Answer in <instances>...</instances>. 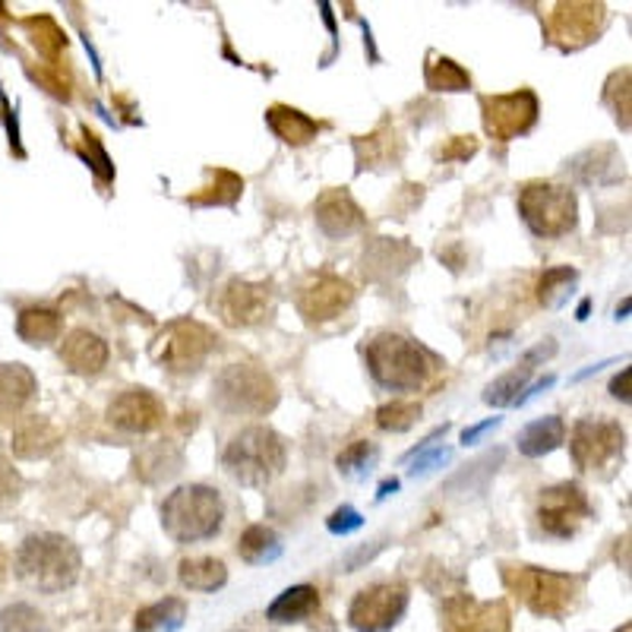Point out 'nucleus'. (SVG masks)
I'll return each instance as SVG.
<instances>
[{
	"label": "nucleus",
	"instance_id": "obj_1",
	"mask_svg": "<svg viewBox=\"0 0 632 632\" xmlns=\"http://www.w3.org/2000/svg\"><path fill=\"white\" fill-rule=\"evenodd\" d=\"M16 576L42 595L67 591L80 578V550L55 531L28 535L16 550Z\"/></svg>",
	"mask_w": 632,
	"mask_h": 632
},
{
	"label": "nucleus",
	"instance_id": "obj_2",
	"mask_svg": "<svg viewBox=\"0 0 632 632\" xmlns=\"http://www.w3.org/2000/svg\"><path fill=\"white\" fill-rule=\"evenodd\" d=\"M367 370L389 392H417L437 370L434 358L405 335L380 332L364 345Z\"/></svg>",
	"mask_w": 632,
	"mask_h": 632
},
{
	"label": "nucleus",
	"instance_id": "obj_3",
	"mask_svg": "<svg viewBox=\"0 0 632 632\" xmlns=\"http://www.w3.org/2000/svg\"><path fill=\"white\" fill-rule=\"evenodd\" d=\"M225 525V503L219 491L206 484H187L165 496L162 528L177 544H199L216 538Z\"/></svg>",
	"mask_w": 632,
	"mask_h": 632
},
{
	"label": "nucleus",
	"instance_id": "obj_4",
	"mask_svg": "<svg viewBox=\"0 0 632 632\" xmlns=\"http://www.w3.org/2000/svg\"><path fill=\"white\" fill-rule=\"evenodd\" d=\"M285 443L269 427H248L225 446L221 466L244 484V487H266L285 471Z\"/></svg>",
	"mask_w": 632,
	"mask_h": 632
},
{
	"label": "nucleus",
	"instance_id": "obj_5",
	"mask_svg": "<svg viewBox=\"0 0 632 632\" xmlns=\"http://www.w3.org/2000/svg\"><path fill=\"white\" fill-rule=\"evenodd\" d=\"M519 212L538 238H563L578 221L576 193L563 184H544V181L525 184L519 193Z\"/></svg>",
	"mask_w": 632,
	"mask_h": 632
},
{
	"label": "nucleus",
	"instance_id": "obj_6",
	"mask_svg": "<svg viewBox=\"0 0 632 632\" xmlns=\"http://www.w3.org/2000/svg\"><path fill=\"white\" fill-rule=\"evenodd\" d=\"M212 399L219 405L221 412L228 414H269L278 402V389H275L273 377L263 374L260 367L253 364H231L225 367L219 377H216V386H212Z\"/></svg>",
	"mask_w": 632,
	"mask_h": 632
},
{
	"label": "nucleus",
	"instance_id": "obj_7",
	"mask_svg": "<svg viewBox=\"0 0 632 632\" xmlns=\"http://www.w3.org/2000/svg\"><path fill=\"white\" fill-rule=\"evenodd\" d=\"M212 348H216V335L206 326H199L193 320H174L156 338L152 360L159 367L171 370V374H193V370L203 367V360L209 358Z\"/></svg>",
	"mask_w": 632,
	"mask_h": 632
},
{
	"label": "nucleus",
	"instance_id": "obj_8",
	"mask_svg": "<svg viewBox=\"0 0 632 632\" xmlns=\"http://www.w3.org/2000/svg\"><path fill=\"white\" fill-rule=\"evenodd\" d=\"M409 610V588L399 582H380L358 591L348 607V623L358 632H392Z\"/></svg>",
	"mask_w": 632,
	"mask_h": 632
},
{
	"label": "nucleus",
	"instance_id": "obj_9",
	"mask_svg": "<svg viewBox=\"0 0 632 632\" xmlns=\"http://www.w3.org/2000/svg\"><path fill=\"white\" fill-rule=\"evenodd\" d=\"M481 105H484V127L499 142L522 137L538 120V99L528 89L509 92V95H487Z\"/></svg>",
	"mask_w": 632,
	"mask_h": 632
},
{
	"label": "nucleus",
	"instance_id": "obj_10",
	"mask_svg": "<svg viewBox=\"0 0 632 632\" xmlns=\"http://www.w3.org/2000/svg\"><path fill=\"white\" fill-rule=\"evenodd\" d=\"M623 443H627V434L620 430V424L588 417V421L576 424L570 449H573V459H576L578 468L595 471V468H605L607 462H613L623 452Z\"/></svg>",
	"mask_w": 632,
	"mask_h": 632
},
{
	"label": "nucleus",
	"instance_id": "obj_11",
	"mask_svg": "<svg viewBox=\"0 0 632 632\" xmlns=\"http://www.w3.org/2000/svg\"><path fill=\"white\" fill-rule=\"evenodd\" d=\"M588 516H591V506L576 484H556L550 491H541L538 522L550 538H573Z\"/></svg>",
	"mask_w": 632,
	"mask_h": 632
},
{
	"label": "nucleus",
	"instance_id": "obj_12",
	"mask_svg": "<svg viewBox=\"0 0 632 632\" xmlns=\"http://www.w3.org/2000/svg\"><path fill=\"white\" fill-rule=\"evenodd\" d=\"M219 313L228 326H256L273 313V291L263 281L231 278L221 288Z\"/></svg>",
	"mask_w": 632,
	"mask_h": 632
},
{
	"label": "nucleus",
	"instance_id": "obj_13",
	"mask_svg": "<svg viewBox=\"0 0 632 632\" xmlns=\"http://www.w3.org/2000/svg\"><path fill=\"white\" fill-rule=\"evenodd\" d=\"M601 23H605V7L598 3H560L550 20V35L563 51H576L601 32Z\"/></svg>",
	"mask_w": 632,
	"mask_h": 632
},
{
	"label": "nucleus",
	"instance_id": "obj_14",
	"mask_svg": "<svg viewBox=\"0 0 632 632\" xmlns=\"http://www.w3.org/2000/svg\"><path fill=\"white\" fill-rule=\"evenodd\" d=\"M108 421L127 434H152L165 421V405L146 389H127L108 405Z\"/></svg>",
	"mask_w": 632,
	"mask_h": 632
},
{
	"label": "nucleus",
	"instance_id": "obj_15",
	"mask_svg": "<svg viewBox=\"0 0 632 632\" xmlns=\"http://www.w3.org/2000/svg\"><path fill=\"white\" fill-rule=\"evenodd\" d=\"M352 301H355V288L345 278L320 275L303 288L298 307L310 323H326V320L342 317L352 307Z\"/></svg>",
	"mask_w": 632,
	"mask_h": 632
},
{
	"label": "nucleus",
	"instance_id": "obj_16",
	"mask_svg": "<svg viewBox=\"0 0 632 632\" xmlns=\"http://www.w3.org/2000/svg\"><path fill=\"white\" fill-rule=\"evenodd\" d=\"M317 225L326 238L342 241V238H352L355 231L364 228V212L345 191H330L323 193L317 203Z\"/></svg>",
	"mask_w": 632,
	"mask_h": 632
},
{
	"label": "nucleus",
	"instance_id": "obj_17",
	"mask_svg": "<svg viewBox=\"0 0 632 632\" xmlns=\"http://www.w3.org/2000/svg\"><path fill=\"white\" fill-rule=\"evenodd\" d=\"M519 588L525 591L528 605L535 607L538 613H556L560 607L570 601V588L573 582L566 576H553L544 570H522L519 573Z\"/></svg>",
	"mask_w": 632,
	"mask_h": 632
},
{
	"label": "nucleus",
	"instance_id": "obj_18",
	"mask_svg": "<svg viewBox=\"0 0 632 632\" xmlns=\"http://www.w3.org/2000/svg\"><path fill=\"white\" fill-rule=\"evenodd\" d=\"M60 360L73 370V374H99L108 364V345L102 335L89 330H73L60 342Z\"/></svg>",
	"mask_w": 632,
	"mask_h": 632
},
{
	"label": "nucleus",
	"instance_id": "obj_19",
	"mask_svg": "<svg viewBox=\"0 0 632 632\" xmlns=\"http://www.w3.org/2000/svg\"><path fill=\"white\" fill-rule=\"evenodd\" d=\"M317 610H320V591L313 585H291L269 605L266 617L278 627H288V623H303Z\"/></svg>",
	"mask_w": 632,
	"mask_h": 632
},
{
	"label": "nucleus",
	"instance_id": "obj_20",
	"mask_svg": "<svg viewBox=\"0 0 632 632\" xmlns=\"http://www.w3.org/2000/svg\"><path fill=\"white\" fill-rule=\"evenodd\" d=\"M184 466V452L174 443H152L137 456V474L146 484H162Z\"/></svg>",
	"mask_w": 632,
	"mask_h": 632
},
{
	"label": "nucleus",
	"instance_id": "obj_21",
	"mask_svg": "<svg viewBox=\"0 0 632 632\" xmlns=\"http://www.w3.org/2000/svg\"><path fill=\"white\" fill-rule=\"evenodd\" d=\"M566 437V424H563V417H556V414H548V417H538V421H531L528 427H525L522 434H519V452L528 456V459H541V456H548L553 452L560 443Z\"/></svg>",
	"mask_w": 632,
	"mask_h": 632
},
{
	"label": "nucleus",
	"instance_id": "obj_22",
	"mask_svg": "<svg viewBox=\"0 0 632 632\" xmlns=\"http://www.w3.org/2000/svg\"><path fill=\"white\" fill-rule=\"evenodd\" d=\"M266 120H269L275 137L288 142V146H303V142L317 139V134H320L317 120H310L307 114L288 108V105H273L266 111Z\"/></svg>",
	"mask_w": 632,
	"mask_h": 632
},
{
	"label": "nucleus",
	"instance_id": "obj_23",
	"mask_svg": "<svg viewBox=\"0 0 632 632\" xmlns=\"http://www.w3.org/2000/svg\"><path fill=\"white\" fill-rule=\"evenodd\" d=\"M60 443L57 430L42 421V417H28L20 424L16 437H13V452L20 459H45L48 452H55V446Z\"/></svg>",
	"mask_w": 632,
	"mask_h": 632
},
{
	"label": "nucleus",
	"instance_id": "obj_24",
	"mask_svg": "<svg viewBox=\"0 0 632 632\" xmlns=\"http://www.w3.org/2000/svg\"><path fill=\"white\" fill-rule=\"evenodd\" d=\"M181 585L191 588V591H203V595H212L225 588L228 582V570L225 563L216 560V556H193V560H184L181 563Z\"/></svg>",
	"mask_w": 632,
	"mask_h": 632
},
{
	"label": "nucleus",
	"instance_id": "obj_25",
	"mask_svg": "<svg viewBox=\"0 0 632 632\" xmlns=\"http://www.w3.org/2000/svg\"><path fill=\"white\" fill-rule=\"evenodd\" d=\"M35 377L23 364H0V412H16L35 395Z\"/></svg>",
	"mask_w": 632,
	"mask_h": 632
},
{
	"label": "nucleus",
	"instance_id": "obj_26",
	"mask_svg": "<svg viewBox=\"0 0 632 632\" xmlns=\"http://www.w3.org/2000/svg\"><path fill=\"white\" fill-rule=\"evenodd\" d=\"M238 556L250 563V566H266L281 556V541L273 528L266 525H250L248 531L238 538Z\"/></svg>",
	"mask_w": 632,
	"mask_h": 632
},
{
	"label": "nucleus",
	"instance_id": "obj_27",
	"mask_svg": "<svg viewBox=\"0 0 632 632\" xmlns=\"http://www.w3.org/2000/svg\"><path fill=\"white\" fill-rule=\"evenodd\" d=\"M16 335H20L26 345L45 348V345H51L57 335H60V313L48 310V307L23 310L20 320H16Z\"/></svg>",
	"mask_w": 632,
	"mask_h": 632
},
{
	"label": "nucleus",
	"instance_id": "obj_28",
	"mask_svg": "<svg viewBox=\"0 0 632 632\" xmlns=\"http://www.w3.org/2000/svg\"><path fill=\"white\" fill-rule=\"evenodd\" d=\"M187 620V607L181 598H165L159 605L142 607L137 613V632H177Z\"/></svg>",
	"mask_w": 632,
	"mask_h": 632
},
{
	"label": "nucleus",
	"instance_id": "obj_29",
	"mask_svg": "<svg viewBox=\"0 0 632 632\" xmlns=\"http://www.w3.org/2000/svg\"><path fill=\"white\" fill-rule=\"evenodd\" d=\"M377 459H380L377 443L355 440L345 452H338L335 466H338V474H345V478H352V481H364V478L377 468Z\"/></svg>",
	"mask_w": 632,
	"mask_h": 632
},
{
	"label": "nucleus",
	"instance_id": "obj_30",
	"mask_svg": "<svg viewBox=\"0 0 632 632\" xmlns=\"http://www.w3.org/2000/svg\"><path fill=\"white\" fill-rule=\"evenodd\" d=\"M212 181H216V184L203 187V193L191 196L187 203H193V206H234V203L241 199L244 181H241L238 174H231V171H216Z\"/></svg>",
	"mask_w": 632,
	"mask_h": 632
},
{
	"label": "nucleus",
	"instance_id": "obj_31",
	"mask_svg": "<svg viewBox=\"0 0 632 632\" xmlns=\"http://www.w3.org/2000/svg\"><path fill=\"white\" fill-rule=\"evenodd\" d=\"M576 269H570V266H556V269H548V273L541 275V281H538V301L544 303V307H563V303L570 301V295H573V288H576Z\"/></svg>",
	"mask_w": 632,
	"mask_h": 632
},
{
	"label": "nucleus",
	"instance_id": "obj_32",
	"mask_svg": "<svg viewBox=\"0 0 632 632\" xmlns=\"http://www.w3.org/2000/svg\"><path fill=\"white\" fill-rule=\"evenodd\" d=\"M528 374H531V367H528V364L516 367V370H509V374H503L499 380H494V383L487 386L484 402H487V405H496V409L516 405V399L522 395V389L528 386Z\"/></svg>",
	"mask_w": 632,
	"mask_h": 632
},
{
	"label": "nucleus",
	"instance_id": "obj_33",
	"mask_svg": "<svg viewBox=\"0 0 632 632\" xmlns=\"http://www.w3.org/2000/svg\"><path fill=\"white\" fill-rule=\"evenodd\" d=\"M427 85L437 92H466V89H471V77L456 60L437 57L434 64H427Z\"/></svg>",
	"mask_w": 632,
	"mask_h": 632
},
{
	"label": "nucleus",
	"instance_id": "obj_34",
	"mask_svg": "<svg viewBox=\"0 0 632 632\" xmlns=\"http://www.w3.org/2000/svg\"><path fill=\"white\" fill-rule=\"evenodd\" d=\"M0 632H51L48 620L32 605H10L0 610Z\"/></svg>",
	"mask_w": 632,
	"mask_h": 632
},
{
	"label": "nucleus",
	"instance_id": "obj_35",
	"mask_svg": "<svg viewBox=\"0 0 632 632\" xmlns=\"http://www.w3.org/2000/svg\"><path fill=\"white\" fill-rule=\"evenodd\" d=\"M417 421H421V405L417 402H389L377 412L380 430H389V434H405V430H412Z\"/></svg>",
	"mask_w": 632,
	"mask_h": 632
},
{
	"label": "nucleus",
	"instance_id": "obj_36",
	"mask_svg": "<svg viewBox=\"0 0 632 632\" xmlns=\"http://www.w3.org/2000/svg\"><path fill=\"white\" fill-rule=\"evenodd\" d=\"M449 459H452V449H449V446L424 449V452H417V456H414V462L409 471H412L414 478H417V474H430V471H437V468L446 466Z\"/></svg>",
	"mask_w": 632,
	"mask_h": 632
},
{
	"label": "nucleus",
	"instance_id": "obj_37",
	"mask_svg": "<svg viewBox=\"0 0 632 632\" xmlns=\"http://www.w3.org/2000/svg\"><path fill=\"white\" fill-rule=\"evenodd\" d=\"M364 519H360L358 509H352V506H342V509H335L330 519H326V528H330L332 535H352V531H358Z\"/></svg>",
	"mask_w": 632,
	"mask_h": 632
},
{
	"label": "nucleus",
	"instance_id": "obj_38",
	"mask_svg": "<svg viewBox=\"0 0 632 632\" xmlns=\"http://www.w3.org/2000/svg\"><path fill=\"white\" fill-rule=\"evenodd\" d=\"M630 377H632V370L630 367H623V370H620V377L610 383V395H613V399L630 402Z\"/></svg>",
	"mask_w": 632,
	"mask_h": 632
},
{
	"label": "nucleus",
	"instance_id": "obj_39",
	"mask_svg": "<svg viewBox=\"0 0 632 632\" xmlns=\"http://www.w3.org/2000/svg\"><path fill=\"white\" fill-rule=\"evenodd\" d=\"M494 427H499V417H487L484 424H474V427H468L466 434H462V443L466 446H471V443H478L487 430H494Z\"/></svg>",
	"mask_w": 632,
	"mask_h": 632
},
{
	"label": "nucleus",
	"instance_id": "obj_40",
	"mask_svg": "<svg viewBox=\"0 0 632 632\" xmlns=\"http://www.w3.org/2000/svg\"><path fill=\"white\" fill-rule=\"evenodd\" d=\"M556 383V377H553V374H550V377H544V380H538V383H531V386H525L522 389V395H519V399H516V405H525V402H528V399H535V395H541V392H544V389H550V386Z\"/></svg>",
	"mask_w": 632,
	"mask_h": 632
},
{
	"label": "nucleus",
	"instance_id": "obj_41",
	"mask_svg": "<svg viewBox=\"0 0 632 632\" xmlns=\"http://www.w3.org/2000/svg\"><path fill=\"white\" fill-rule=\"evenodd\" d=\"M607 364H610V360H598V364H591V367H585L582 374H576V377H573V383H578V380H585V377H591V374H598V370H605Z\"/></svg>",
	"mask_w": 632,
	"mask_h": 632
},
{
	"label": "nucleus",
	"instance_id": "obj_42",
	"mask_svg": "<svg viewBox=\"0 0 632 632\" xmlns=\"http://www.w3.org/2000/svg\"><path fill=\"white\" fill-rule=\"evenodd\" d=\"M399 491V481H383L380 484V494H377V499H386L389 494H395Z\"/></svg>",
	"mask_w": 632,
	"mask_h": 632
},
{
	"label": "nucleus",
	"instance_id": "obj_43",
	"mask_svg": "<svg viewBox=\"0 0 632 632\" xmlns=\"http://www.w3.org/2000/svg\"><path fill=\"white\" fill-rule=\"evenodd\" d=\"M588 307H591V303L585 301L582 303V307H578V320H585V317H588Z\"/></svg>",
	"mask_w": 632,
	"mask_h": 632
}]
</instances>
